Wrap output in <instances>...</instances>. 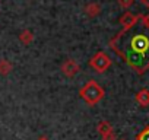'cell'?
Returning <instances> with one entry per match:
<instances>
[{
	"label": "cell",
	"mask_w": 149,
	"mask_h": 140,
	"mask_svg": "<svg viewBox=\"0 0 149 140\" xmlns=\"http://www.w3.org/2000/svg\"><path fill=\"white\" fill-rule=\"evenodd\" d=\"M97 130H98V133L101 134V137L102 136H105L107 133H110V131H113V125L108 123V121H100L98 123V125H97Z\"/></svg>",
	"instance_id": "30bf717a"
},
{
	"label": "cell",
	"mask_w": 149,
	"mask_h": 140,
	"mask_svg": "<svg viewBox=\"0 0 149 140\" xmlns=\"http://www.w3.org/2000/svg\"><path fill=\"white\" fill-rule=\"evenodd\" d=\"M136 140H149V127H145L137 136Z\"/></svg>",
	"instance_id": "8fae6325"
},
{
	"label": "cell",
	"mask_w": 149,
	"mask_h": 140,
	"mask_svg": "<svg viewBox=\"0 0 149 140\" xmlns=\"http://www.w3.org/2000/svg\"><path fill=\"white\" fill-rule=\"evenodd\" d=\"M38 140H48V139H47V137H40Z\"/></svg>",
	"instance_id": "9a60e30c"
},
{
	"label": "cell",
	"mask_w": 149,
	"mask_h": 140,
	"mask_svg": "<svg viewBox=\"0 0 149 140\" xmlns=\"http://www.w3.org/2000/svg\"><path fill=\"white\" fill-rule=\"evenodd\" d=\"M134 99H136V102H137L140 107H143V108L149 107V89H140V91L136 94Z\"/></svg>",
	"instance_id": "8992f818"
},
{
	"label": "cell",
	"mask_w": 149,
	"mask_h": 140,
	"mask_svg": "<svg viewBox=\"0 0 149 140\" xmlns=\"http://www.w3.org/2000/svg\"><path fill=\"white\" fill-rule=\"evenodd\" d=\"M12 70H13V64L9 60H6V58L0 60V75L6 76V75H9L12 72Z\"/></svg>",
	"instance_id": "ba28073f"
},
{
	"label": "cell",
	"mask_w": 149,
	"mask_h": 140,
	"mask_svg": "<svg viewBox=\"0 0 149 140\" xmlns=\"http://www.w3.org/2000/svg\"><path fill=\"white\" fill-rule=\"evenodd\" d=\"M89 66L95 70L97 73H104L105 70H108L110 66H111V58L104 51H98L91 57Z\"/></svg>",
	"instance_id": "3957f363"
},
{
	"label": "cell",
	"mask_w": 149,
	"mask_h": 140,
	"mask_svg": "<svg viewBox=\"0 0 149 140\" xmlns=\"http://www.w3.org/2000/svg\"><path fill=\"white\" fill-rule=\"evenodd\" d=\"M19 40H21L22 44L29 45V44L34 41V34H32V31H29V29H24V31L19 34Z\"/></svg>",
	"instance_id": "9c48e42d"
},
{
	"label": "cell",
	"mask_w": 149,
	"mask_h": 140,
	"mask_svg": "<svg viewBox=\"0 0 149 140\" xmlns=\"http://www.w3.org/2000/svg\"><path fill=\"white\" fill-rule=\"evenodd\" d=\"M143 31L132 34L126 51L120 53L124 61L139 75L149 70V28L142 25Z\"/></svg>",
	"instance_id": "6da1fadb"
},
{
	"label": "cell",
	"mask_w": 149,
	"mask_h": 140,
	"mask_svg": "<svg viewBox=\"0 0 149 140\" xmlns=\"http://www.w3.org/2000/svg\"><path fill=\"white\" fill-rule=\"evenodd\" d=\"M81 98L88 104V105H97L105 95L104 89L98 85V82L95 80H88L79 91Z\"/></svg>",
	"instance_id": "7a4b0ae2"
},
{
	"label": "cell",
	"mask_w": 149,
	"mask_h": 140,
	"mask_svg": "<svg viewBox=\"0 0 149 140\" xmlns=\"http://www.w3.org/2000/svg\"><path fill=\"white\" fill-rule=\"evenodd\" d=\"M121 140H124V139H121Z\"/></svg>",
	"instance_id": "2e32d148"
},
{
	"label": "cell",
	"mask_w": 149,
	"mask_h": 140,
	"mask_svg": "<svg viewBox=\"0 0 149 140\" xmlns=\"http://www.w3.org/2000/svg\"><path fill=\"white\" fill-rule=\"evenodd\" d=\"M60 70H61V73H63L66 78H73V76H76V75L79 73L81 66H79L78 61H74L73 58H69V60H66V61L61 63Z\"/></svg>",
	"instance_id": "277c9868"
},
{
	"label": "cell",
	"mask_w": 149,
	"mask_h": 140,
	"mask_svg": "<svg viewBox=\"0 0 149 140\" xmlns=\"http://www.w3.org/2000/svg\"><path fill=\"white\" fill-rule=\"evenodd\" d=\"M137 22H139V15H134L132 12H124L120 16V24L123 26L121 31H129L130 28H133L134 25H137Z\"/></svg>",
	"instance_id": "5b68a950"
},
{
	"label": "cell",
	"mask_w": 149,
	"mask_h": 140,
	"mask_svg": "<svg viewBox=\"0 0 149 140\" xmlns=\"http://www.w3.org/2000/svg\"><path fill=\"white\" fill-rule=\"evenodd\" d=\"M116 139H117V136H116L114 130L110 131V133H107L105 136H102V140H116Z\"/></svg>",
	"instance_id": "4fadbf2b"
},
{
	"label": "cell",
	"mask_w": 149,
	"mask_h": 140,
	"mask_svg": "<svg viewBox=\"0 0 149 140\" xmlns=\"http://www.w3.org/2000/svg\"><path fill=\"white\" fill-rule=\"evenodd\" d=\"M118 5L123 8V9H129L133 3H134V0H117Z\"/></svg>",
	"instance_id": "7c38bea8"
},
{
	"label": "cell",
	"mask_w": 149,
	"mask_h": 140,
	"mask_svg": "<svg viewBox=\"0 0 149 140\" xmlns=\"http://www.w3.org/2000/svg\"><path fill=\"white\" fill-rule=\"evenodd\" d=\"M140 3H142L145 8H149V0H140Z\"/></svg>",
	"instance_id": "5bb4252c"
},
{
	"label": "cell",
	"mask_w": 149,
	"mask_h": 140,
	"mask_svg": "<svg viewBox=\"0 0 149 140\" xmlns=\"http://www.w3.org/2000/svg\"><path fill=\"white\" fill-rule=\"evenodd\" d=\"M84 10H85V13H86L89 18H95V16H98V15L101 13V6H100L98 3L92 2V3H88Z\"/></svg>",
	"instance_id": "52a82bcc"
}]
</instances>
